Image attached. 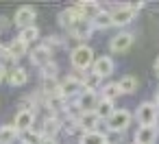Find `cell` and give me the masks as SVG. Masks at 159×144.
I'll return each instance as SVG.
<instances>
[{
    "instance_id": "cell-1",
    "label": "cell",
    "mask_w": 159,
    "mask_h": 144,
    "mask_svg": "<svg viewBox=\"0 0 159 144\" xmlns=\"http://www.w3.org/2000/svg\"><path fill=\"white\" fill-rule=\"evenodd\" d=\"M135 118H137L139 127H152V124H157V118H159V107L155 105V100H144V103L137 107Z\"/></svg>"
},
{
    "instance_id": "cell-2",
    "label": "cell",
    "mask_w": 159,
    "mask_h": 144,
    "mask_svg": "<svg viewBox=\"0 0 159 144\" xmlns=\"http://www.w3.org/2000/svg\"><path fill=\"white\" fill-rule=\"evenodd\" d=\"M144 7V2H133V5H120V7H116L113 11H111V18H113V26H126L133 18H135V13L139 11Z\"/></svg>"
},
{
    "instance_id": "cell-3",
    "label": "cell",
    "mask_w": 159,
    "mask_h": 144,
    "mask_svg": "<svg viewBox=\"0 0 159 144\" xmlns=\"http://www.w3.org/2000/svg\"><path fill=\"white\" fill-rule=\"evenodd\" d=\"M70 59H72V66L76 68V70H87L89 66H94V50L89 48V46H76L74 50H72V55H70Z\"/></svg>"
},
{
    "instance_id": "cell-4",
    "label": "cell",
    "mask_w": 159,
    "mask_h": 144,
    "mask_svg": "<svg viewBox=\"0 0 159 144\" xmlns=\"http://www.w3.org/2000/svg\"><path fill=\"white\" fill-rule=\"evenodd\" d=\"M131 111L129 109H116L111 114V118L107 120V129L113 131V133H120V131H126L129 124H131Z\"/></svg>"
},
{
    "instance_id": "cell-5",
    "label": "cell",
    "mask_w": 159,
    "mask_h": 144,
    "mask_svg": "<svg viewBox=\"0 0 159 144\" xmlns=\"http://www.w3.org/2000/svg\"><path fill=\"white\" fill-rule=\"evenodd\" d=\"M131 46H133V33H129V31H120V33L113 35L111 42H109L111 53H126Z\"/></svg>"
},
{
    "instance_id": "cell-6",
    "label": "cell",
    "mask_w": 159,
    "mask_h": 144,
    "mask_svg": "<svg viewBox=\"0 0 159 144\" xmlns=\"http://www.w3.org/2000/svg\"><path fill=\"white\" fill-rule=\"evenodd\" d=\"M157 137H159V127L157 124H152V127H137L133 144H155Z\"/></svg>"
},
{
    "instance_id": "cell-7",
    "label": "cell",
    "mask_w": 159,
    "mask_h": 144,
    "mask_svg": "<svg viewBox=\"0 0 159 144\" xmlns=\"http://www.w3.org/2000/svg\"><path fill=\"white\" fill-rule=\"evenodd\" d=\"M85 92V87H83V79H76V77H70V79H66L63 83H61V96L66 98V96H81Z\"/></svg>"
},
{
    "instance_id": "cell-8",
    "label": "cell",
    "mask_w": 159,
    "mask_h": 144,
    "mask_svg": "<svg viewBox=\"0 0 159 144\" xmlns=\"http://www.w3.org/2000/svg\"><path fill=\"white\" fill-rule=\"evenodd\" d=\"M33 122H35V111H31V109H20L13 124H16V129H18L20 133H24V131H31Z\"/></svg>"
},
{
    "instance_id": "cell-9",
    "label": "cell",
    "mask_w": 159,
    "mask_h": 144,
    "mask_svg": "<svg viewBox=\"0 0 159 144\" xmlns=\"http://www.w3.org/2000/svg\"><path fill=\"white\" fill-rule=\"evenodd\" d=\"M92 31H94V22H92V20H76V22L70 26V33H72V37H76V39L89 37Z\"/></svg>"
},
{
    "instance_id": "cell-10",
    "label": "cell",
    "mask_w": 159,
    "mask_h": 144,
    "mask_svg": "<svg viewBox=\"0 0 159 144\" xmlns=\"http://www.w3.org/2000/svg\"><path fill=\"white\" fill-rule=\"evenodd\" d=\"M92 72L96 74V77H109L111 72H113V59L111 57H107V55H102V57H98L96 61H94V66H92Z\"/></svg>"
},
{
    "instance_id": "cell-11",
    "label": "cell",
    "mask_w": 159,
    "mask_h": 144,
    "mask_svg": "<svg viewBox=\"0 0 159 144\" xmlns=\"http://www.w3.org/2000/svg\"><path fill=\"white\" fill-rule=\"evenodd\" d=\"M98 103H100L98 94H96V92H89V90H85V92L79 96V103H76V105L83 109V114H87V111H96Z\"/></svg>"
},
{
    "instance_id": "cell-12",
    "label": "cell",
    "mask_w": 159,
    "mask_h": 144,
    "mask_svg": "<svg viewBox=\"0 0 159 144\" xmlns=\"http://www.w3.org/2000/svg\"><path fill=\"white\" fill-rule=\"evenodd\" d=\"M33 20H35V9L33 7H20L18 13H16V24L22 26V29H29L33 26Z\"/></svg>"
},
{
    "instance_id": "cell-13",
    "label": "cell",
    "mask_w": 159,
    "mask_h": 144,
    "mask_svg": "<svg viewBox=\"0 0 159 144\" xmlns=\"http://www.w3.org/2000/svg\"><path fill=\"white\" fill-rule=\"evenodd\" d=\"M98 122H100L98 114H96V111H87V114H83V116H81V120H79V127H81V129L87 133V131H96Z\"/></svg>"
},
{
    "instance_id": "cell-14",
    "label": "cell",
    "mask_w": 159,
    "mask_h": 144,
    "mask_svg": "<svg viewBox=\"0 0 159 144\" xmlns=\"http://www.w3.org/2000/svg\"><path fill=\"white\" fill-rule=\"evenodd\" d=\"M50 55H52V50H48L46 46H39V48H35L33 50V55H31V61L35 63V66H48L50 63Z\"/></svg>"
},
{
    "instance_id": "cell-15",
    "label": "cell",
    "mask_w": 159,
    "mask_h": 144,
    "mask_svg": "<svg viewBox=\"0 0 159 144\" xmlns=\"http://www.w3.org/2000/svg\"><path fill=\"white\" fill-rule=\"evenodd\" d=\"M7 79H9V83H11L13 87H20V85H24V83L29 81V74H26V70H24V68L16 66L13 70H9Z\"/></svg>"
},
{
    "instance_id": "cell-16",
    "label": "cell",
    "mask_w": 159,
    "mask_h": 144,
    "mask_svg": "<svg viewBox=\"0 0 159 144\" xmlns=\"http://www.w3.org/2000/svg\"><path fill=\"white\" fill-rule=\"evenodd\" d=\"M18 129H16V124H5V127H0V144H11V142H16V137H18Z\"/></svg>"
},
{
    "instance_id": "cell-17",
    "label": "cell",
    "mask_w": 159,
    "mask_h": 144,
    "mask_svg": "<svg viewBox=\"0 0 159 144\" xmlns=\"http://www.w3.org/2000/svg\"><path fill=\"white\" fill-rule=\"evenodd\" d=\"M118 87H120L122 94H133V92L137 90V79H135L133 74H124V77L118 81Z\"/></svg>"
},
{
    "instance_id": "cell-18",
    "label": "cell",
    "mask_w": 159,
    "mask_h": 144,
    "mask_svg": "<svg viewBox=\"0 0 159 144\" xmlns=\"http://www.w3.org/2000/svg\"><path fill=\"white\" fill-rule=\"evenodd\" d=\"M81 144H109V140L100 131H87V133H83Z\"/></svg>"
},
{
    "instance_id": "cell-19",
    "label": "cell",
    "mask_w": 159,
    "mask_h": 144,
    "mask_svg": "<svg viewBox=\"0 0 159 144\" xmlns=\"http://www.w3.org/2000/svg\"><path fill=\"white\" fill-rule=\"evenodd\" d=\"M26 46H29V44H26L24 39L16 37V39L9 44V57H11V59H18V57H22V55L26 53Z\"/></svg>"
},
{
    "instance_id": "cell-20",
    "label": "cell",
    "mask_w": 159,
    "mask_h": 144,
    "mask_svg": "<svg viewBox=\"0 0 159 144\" xmlns=\"http://www.w3.org/2000/svg\"><path fill=\"white\" fill-rule=\"evenodd\" d=\"M120 94H122V92H120L118 83H107V85L102 87V92H100V98H102V100H111V103H113Z\"/></svg>"
},
{
    "instance_id": "cell-21",
    "label": "cell",
    "mask_w": 159,
    "mask_h": 144,
    "mask_svg": "<svg viewBox=\"0 0 159 144\" xmlns=\"http://www.w3.org/2000/svg\"><path fill=\"white\" fill-rule=\"evenodd\" d=\"M113 111H116V109H113V103H111V100H102V98H100V103H98V107H96L98 118H100V120H109Z\"/></svg>"
},
{
    "instance_id": "cell-22",
    "label": "cell",
    "mask_w": 159,
    "mask_h": 144,
    "mask_svg": "<svg viewBox=\"0 0 159 144\" xmlns=\"http://www.w3.org/2000/svg\"><path fill=\"white\" fill-rule=\"evenodd\" d=\"M109 26H113V18H111V11H100L98 13V18L94 20V29H109Z\"/></svg>"
},
{
    "instance_id": "cell-23",
    "label": "cell",
    "mask_w": 159,
    "mask_h": 144,
    "mask_svg": "<svg viewBox=\"0 0 159 144\" xmlns=\"http://www.w3.org/2000/svg\"><path fill=\"white\" fill-rule=\"evenodd\" d=\"M20 142L22 144H42L44 142V137H42V133L39 131H24V133H20Z\"/></svg>"
},
{
    "instance_id": "cell-24",
    "label": "cell",
    "mask_w": 159,
    "mask_h": 144,
    "mask_svg": "<svg viewBox=\"0 0 159 144\" xmlns=\"http://www.w3.org/2000/svg\"><path fill=\"white\" fill-rule=\"evenodd\" d=\"M59 127H61V124H59L57 118H46V120H44V127H42V133H44L46 137H52V135L59 131Z\"/></svg>"
},
{
    "instance_id": "cell-25",
    "label": "cell",
    "mask_w": 159,
    "mask_h": 144,
    "mask_svg": "<svg viewBox=\"0 0 159 144\" xmlns=\"http://www.w3.org/2000/svg\"><path fill=\"white\" fill-rule=\"evenodd\" d=\"M37 35H39L37 26H29V29H22V33H20V39H24L26 44H31V42H35V39H37Z\"/></svg>"
},
{
    "instance_id": "cell-26",
    "label": "cell",
    "mask_w": 159,
    "mask_h": 144,
    "mask_svg": "<svg viewBox=\"0 0 159 144\" xmlns=\"http://www.w3.org/2000/svg\"><path fill=\"white\" fill-rule=\"evenodd\" d=\"M98 83H100V77H96L94 72H89V74L83 79V87H85V90H89V92L98 90Z\"/></svg>"
},
{
    "instance_id": "cell-27",
    "label": "cell",
    "mask_w": 159,
    "mask_h": 144,
    "mask_svg": "<svg viewBox=\"0 0 159 144\" xmlns=\"http://www.w3.org/2000/svg\"><path fill=\"white\" fill-rule=\"evenodd\" d=\"M63 96L61 94H55V96H48V107L52 109V111H59V109H63Z\"/></svg>"
},
{
    "instance_id": "cell-28",
    "label": "cell",
    "mask_w": 159,
    "mask_h": 144,
    "mask_svg": "<svg viewBox=\"0 0 159 144\" xmlns=\"http://www.w3.org/2000/svg\"><path fill=\"white\" fill-rule=\"evenodd\" d=\"M42 70H44V79H55V74H57V66H55L52 61H50L48 66H44Z\"/></svg>"
},
{
    "instance_id": "cell-29",
    "label": "cell",
    "mask_w": 159,
    "mask_h": 144,
    "mask_svg": "<svg viewBox=\"0 0 159 144\" xmlns=\"http://www.w3.org/2000/svg\"><path fill=\"white\" fill-rule=\"evenodd\" d=\"M7 74H9V72H7V68H5V66H0V83L5 81V77H7Z\"/></svg>"
},
{
    "instance_id": "cell-30",
    "label": "cell",
    "mask_w": 159,
    "mask_h": 144,
    "mask_svg": "<svg viewBox=\"0 0 159 144\" xmlns=\"http://www.w3.org/2000/svg\"><path fill=\"white\" fill-rule=\"evenodd\" d=\"M7 26H9V20H7V18H0V31L7 29Z\"/></svg>"
},
{
    "instance_id": "cell-31",
    "label": "cell",
    "mask_w": 159,
    "mask_h": 144,
    "mask_svg": "<svg viewBox=\"0 0 159 144\" xmlns=\"http://www.w3.org/2000/svg\"><path fill=\"white\" fill-rule=\"evenodd\" d=\"M152 70H155V74H157V77H159V57H157V59H155V66H152Z\"/></svg>"
},
{
    "instance_id": "cell-32",
    "label": "cell",
    "mask_w": 159,
    "mask_h": 144,
    "mask_svg": "<svg viewBox=\"0 0 159 144\" xmlns=\"http://www.w3.org/2000/svg\"><path fill=\"white\" fill-rule=\"evenodd\" d=\"M42 144H57V142H55V137H44Z\"/></svg>"
},
{
    "instance_id": "cell-33",
    "label": "cell",
    "mask_w": 159,
    "mask_h": 144,
    "mask_svg": "<svg viewBox=\"0 0 159 144\" xmlns=\"http://www.w3.org/2000/svg\"><path fill=\"white\" fill-rule=\"evenodd\" d=\"M131 144H133V142H131Z\"/></svg>"
}]
</instances>
